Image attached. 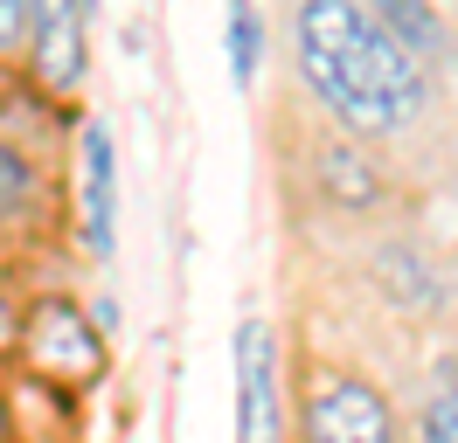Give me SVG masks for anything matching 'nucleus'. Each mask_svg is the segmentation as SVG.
<instances>
[{
  "label": "nucleus",
  "mask_w": 458,
  "mask_h": 443,
  "mask_svg": "<svg viewBox=\"0 0 458 443\" xmlns=\"http://www.w3.org/2000/svg\"><path fill=\"white\" fill-rule=\"evenodd\" d=\"M306 443H396V415L354 374H319L306 388V409H299Z\"/></svg>",
  "instance_id": "3"
},
{
  "label": "nucleus",
  "mask_w": 458,
  "mask_h": 443,
  "mask_svg": "<svg viewBox=\"0 0 458 443\" xmlns=\"http://www.w3.org/2000/svg\"><path fill=\"white\" fill-rule=\"evenodd\" d=\"M14 339H21V312L0 298V354H14Z\"/></svg>",
  "instance_id": "14"
},
{
  "label": "nucleus",
  "mask_w": 458,
  "mask_h": 443,
  "mask_svg": "<svg viewBox=\"0 0 458 443\" xmlns=\"http://www.w3.org/2000/svg\"><path fill=\"white\" fill-rule=\"evenodd\" d=\"M319 166H327V188L341 194L347 208H369L375 194H382V180L369 173V160H361V153H347V146H327V153H319Z\"/></svg>",
  "instance_id": "9"
},
{
  "label": "nucleus",
  "mask_w": 458,
  "mask_h": 443,
  "mask_svg": "<svg viewBox=\"0 0 458 443\" xmlns=\"http://www.w3.org/2000/svg\"><path fill=\"white\" fill-rule=\"evenodd\" d=\"M29 35V0H0V55Z\"/></svg>",
  "instance_id": "13"
},
{
  "label": "nucleus",
  "mask_w": 458,
  "mask_h": 443,
  "mask_svg": "<svg viewBox=\"0 0 458 443\" xmlns=\"http://www.w3.org/2000/svg\"><path fill=\"white\" fill-rule=\"evenodd\" d=\"M445 402H452V409H458V388H452V395H445Z\"/></svg>",
  "instance_id": "16"
},
{
  "label": "nucleus",
  "mask_w": 458,
  "mask_h": 443,
  "mask_svg": "<svg viewBox=\"0 0 458 443\" xmlns=\"http://www.w3.org/2000/svg\"><path fill=\"white\" fill-rule=\"evenodd\" d=\"M14 354L29 360V374H35V381H49V388H90V381H105V332L90 326L70 298L29 305V312H21V339H14Z\"/></svg>",
  "instance_id": "2"
},
{
  "label": "nucleus",
  "mask_w": 458,
  "mask_h": 443,
  "mask_svg": "<svg viewBox=\"0 0 458 443\" xmlns=\"http://www.w3.org/2000/svg\"><path fill=\"white\" fill-rule=\"evenodd\" d=\"M112 132L84 125V249L90 256H112Z\"/></svg>",
  "instance_id": "6"
},
{
  "label": "nucleus",
  "mask_w": 458,
  "mask_h": 443,
  "mask_svg": "<svg viewBox=\"0 0 458 443\" xmlns=\"http://www.w3.org/2000/svg\"><path fill=\"white\" fill-rule=\"evenodd\" d=\"M258 55H264L258 0H229V63H236V77H243V83L258 77Z\"/></svg>",
  "instance_id": "11"
},
{
  "label": "nucleus",
  "mask_w": 458,
  "mask_h": 443,
  "mask_svg": "<svg viewBox=\"0 0 458 443\" xmlns=\"http://www.w3.org/2000/svg\"><path fill=\"white\" fill-rule=\"evenodd\" d=\"M0 443H14V415H7V395H0Z\"/></svg>",
  "instance_id": "15"
},
{
  "label": "nucleus",
  "mask_w": 458,
  "mask_h": 443,
  "mask_svg": "<svg viewBox=\"0 0 458 443\" xmlns=\"http://www.w3.org/2000/svg\"><path fill=\"white\" fill-rule=\"evenodd\" d=\"M236 443H278V347L264 319L236 332Z\"/></svg>",
  "instance_id": "5"
},
{
  "label": "nucleus",
  "mask_w": 458,
  "mask_h": 443,
  "mask_svg": "<svg viewBox=\"0 0 458 443\" xmlns=\"http://www.w3.org/2000/svg\"><path fill=\"white\" fill-rule=\"evenodd\" d=\"M29 208H35V160L0 138V229L29 222Z\"/></svg>",
  "instance_id": "8"
},
{
  "label": "nucleus",
  "mask_w": 458,
  "mask_h": 443,
  "mask_svg": "<svg viewBox=\"0 0 458 443\" xmlns=\"http://www.w3.org/2000/svg\"><path fill=\"white\" fill-rule=\"evenodd\" d=\"M424 443H458V409L445 402V395L424 409Z\"/></svg>",
  "instance_id": "12"
},
{
  "label": "nucleus",
  "mask_w": 458,
  "mask_h": 443,
  "mask_svg": "<svg viewBox=\"0 0 458 443\" xmlns=\"http://www.w3.org/2000/svg\"><path fill=\"white\" fill-rule=\"evenodd\" d=\"M84 7L90 0H29V55H35V83L49 97H70L84 83Z\"/></svg>",
  "instance_id": "4"
},
{
  "label": "nucleus",
  "mask_w": 458,
  "mask_h": 443,
  "mask_svg": "<svg viewBox=\"0 0 458 443\" xmlns=\"http://www.w3.org/2000/svg\"><path fill=\"white\" fill-rule=\"evenodd\" d=\"M375 271H382V284H389V298H403V305H437V277H430L410 249H382V256H375Z\"/></svg>",
  "instance_id": "10"
},
{
  "label": "nucleus",
  "mask_w": 458,
  "mask_h": 443,
  "mask_svg": "<svg viewBox=\"0 0 458 443\" xmlns=\"http://www.w3.org/2000/svg\"><path fill=\"white\" fill-rule=\"evenodd\" d=\"M375 28H382L396 49H410L417 63L437 49V14H430L424 0H375Z\"/></svg>",
  "instance_id": "7"
},
{
  "label": "nucleus",
  "mask_w": 458,
  "mask_h": 443,
  "mask_svg": "<svg viewBox=\"0 0 458 443\" xmlns=\"http://www.w3.org/2000/svg\"><path fill=\"white\" fill-rule=\"evenodd\" d=\"M299 70L347 132H396L424 111V63L396 49L361 0H299Z\"/></svg>",
  "instance_id": "1"
}]
</instances>
